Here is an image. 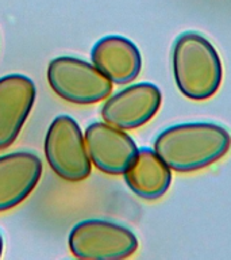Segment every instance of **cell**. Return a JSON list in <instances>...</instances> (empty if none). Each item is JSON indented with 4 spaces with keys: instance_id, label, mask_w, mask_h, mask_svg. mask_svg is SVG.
Here are the masks:
<instances>
[{
    "instance_id": "obj_2",
    "label": "cell",
    "mask_w": 231,
    "mask_h": 260,
    "mask_svg": "<svg viewBox=\"0 0 231 260\" xmlns=\"http://www.w3.org/2000/svg\"><path fill=\"white\" fill-rule=\"evenodd\" d=\"M173 76L178 91L192 101L214 96L223 80L222 60L210 41L186 31L174 42Z\"/></svg>"
},
{
    "instance_id": "obj_4",
    "label": "cell",
    "mask_w": 231,
    "mask_h": 260,
    "mask_svg": "<svg viewBox=\"0 0 231 260\" xmlns=\"http://www.w3.org/2000/svg\"><path fill=\"white\" fill-rule=\"evenodd\" d=\"M48 83L57 96L72 105L88 106L104 101L112 92V81L93 64L62 56L48 65Z\"/></svg>"
},
{
    "instance_id": "obj_11",
    "label": "cell",
    "mask_w": 231,
    "mask_h": 260,
    "mask_svg": "<svg viewBox=\"0 0 231 260\" xmlns=\"http://www.w3.org/2000/svg\"><path fill=\"white\" fill-rule=\"evenodd\" d=\"M123 178L137 197L145 201H157L169 190L172 170L154 149L141 148L123 172Z\"/></svg>"
},
{
    "instance_id": "obj_5",
    "label": "cell",
    "mask_w": 231,
    "mask_h": 260,
    "mask_svg": "<svg viewBox=\"0 0 231 260\" xmlns=\"http://www.w3.org/2000/svg\"><path fill=\"white\" fill-rule=\"evenodd\" d=\"M44 150L49 167L66 182H83L91 175L92 162L74 118L58 115L53 119L45 136Z\"/></svg>"
},
{
    "instance_id": "obj_7",
    "label": "cell",
    "mask_w": 231,
    "mask_h": 260,
    "mask_svg": "<svg viewBox=\"0 0 231 260\" xmlns=\"http://www.w3.org/2000/svg\"><path fill=\"white\" fill-rule=\"evenodd\" d=\"M89 158L97 170L107 175H123L137 154L133 138L107 122H92L84 133Z\"/></svg>"
},
{
    "instance_id": "obj_1",
    "label": "cell",
    "mask_w": 231,
    "mask_h": 260,
    "mask_svg": "<svg viewBox=\"0 0 231 260\" xmlns=\"http://www.w3.org/2000/svg\"><path fill=\"white\" fill-rule=\"evenodd\" d=\"M231 149V134L212 122L178 123L162 130L154 140V152L170 170L196 172L222 160Z\"/></svg>"
},
{
    "instance_id": "obj_10",
    "label": "cell",
    "mask_w": 231,
    "mask_h": 260,
    "mask_svg": "<svg viewBox=\"0 0 231 260\" xmlns=\"http://www.w3.org/2000/svg\"><path fill=\"white\" fill-rule=\"evenodd\" d=\"M91 60L112 84H129L142 69V56L137 45L121 36L100 38L91 50Z\"/></svg>"
},
{
    "instance_id": "obj_9",
    "label": "cell",
    "mask_w": 231,
    "mask_h": 260,
    "mask_svg": "<svg viewBox=\"0 0 231 260\" xmlns=\"http://www.w3.org/2000/svg\"><path fill=\"white\" fill-rule=\"evenodd\" d=\"M42 175V160L32 152L0 156V213L23 202L35 190Z\"/></svg>"
},
{
    "instance_id": "obj_12",
    "label": "cell",
    "mask_w": 231,
    "mask_h": 260,
    "mask_svg": "<svg viewBox=\"0 0 231 260\" xmlns=\"http://www.w3.org/2000/svg\"><path fill=\"white\" fill-rule=\"evenodd\" d=\"M3 236H2V233H0V256H2V253H3Z\"/></svg>"
},
{
    "instance_id": "obj_3",
    "label": "cell",
    "mask_w": 231,
    "mask_h": 260,
    "mask_svg": "<svg viewBox=\"0 0 231 260\" xmlns=\"http://www.w3.org/2000/svg\"><path fill=\"white\" fill-rule=\"evenodd\" d=\"M68 244L72 255L83 260L127 259L138 249L137 236L129 228L100 218L76 223L69 233Z\"/></svg>"
},
{
    "instance_id": "obj_6",
    "label": "cell",
    "mask_w": 231,
    "mask_h": 260,
    "mask_svg": "<svg viewBox=\"0 0 231 260\" xmlns=\"http://www.w3.org/2000/svg\"><path fill=\"white\" fill-rule=\"evenodd\" d=\"M162 102L161 91L151 83H137L107 98L101 118L122 130L138 129L151 121Z\"/></svg>"
},
{
    "instance_id": "obj_8",
    "label": "cell",
    "mask_w": 231,
    "mask_h": 260,
    "mask_svg": "<svg viewBox=\"0 0 231 260\" xmlns=\"http://www.w3.org/2000/svg\"><path fill=\"white\" fill-rule=\"evenodd\" d=\"M36 87L28 76L11 73L0 77V150L15 142L31 113Z\"/></svg>"
}]
</instances>
